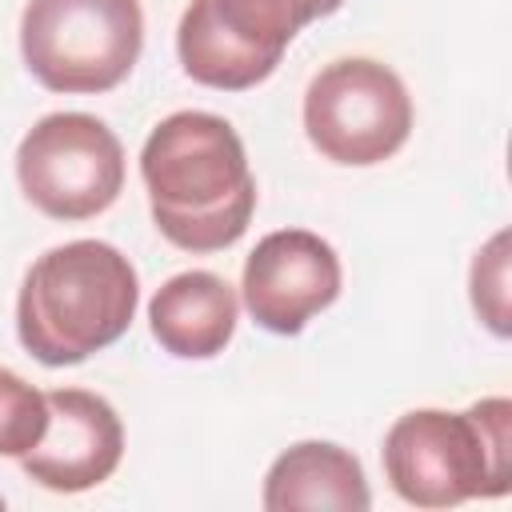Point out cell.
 <instances>
[{"label":"cell","instance_id":"cell-4","mask_svg":"<svg viewBox=\"0 0 512 512\" xmlns=\"http://www.w3.org/2000/svg\"><path fill=\"white\" fill-rule=\"evenodd\" d=\"M140 48V0H28L20 16L24 68L48 92H112L136 68Z\"/></svg>","mask_w":512,"mask_h":512},{"label":"cell","instance_id":"cell-6","mask_svg":"<svg viewBox=\"0 0 512 512\" xmlns=\"http://www.w3.org/2000/svg\"><path fill=\"white\" fill-rule=\"evenodd\" d=\"M304 132L332 164H384L412 132V96L388 64L340 56L324 64L304 92Z\"/></svg>","mask_w":512,"mask_h":512},{"label":"cell","instance_id":"cell-12","mask_svg":"<svg viewBox=\"0 0 512 512\" xmlns=\"http://www.w3.org/2000/svg\"><path fill=\"white\" fill-rule=\"evenodd\" d=\"M48 428V396L0 364V456H28Z\"/></svg>","mask_w":512,"mask_h":512},{"label":"cell","instance_id":"cell-13","mask_svg":"<svg viewBox=\"0 0 512 512\" xmlns=\"http://www.w3.org/2000/svg\"><path fill=\"white\" fill-rule=\"evenodd\" d=\"M472 308L488 324L492 336H508V232L500 228L472 260Z\"/></svg>","mask_w":512,"mask_h":512},{"label":"cell","instance_id":"cell-9","mask_svg":"<svg viewBox=\"0 0 512 512\" xmlns=\"http://www.w3.org/2000/svg\"><path fill=\"white\" fill-rule=\"evenodd\" d=\"M48 396V428L20 456L28 480L48 492H88L104 484L124 456V424L116 408L88 388H56Z\"/></svg>","mask_w":512,"mask_h":512},{"label":"cell","instance_id":"cell-1","mask_svg":"<svg viewBox=\"0 0 512 512\" xmlns=\"http://www.w3.org/2000/svg\"><path fill=\"white\" fill-rule=\"evenodd\" d=\"M140 176L160 236L184 252H220L248 232L256 212V180L244 140L224 116L172 112L144 148Z\"/></svg>","mask_w":512,"mask_h":512},{"label":"cell","instance_id":"cell-8","mask_svg":"<svg viewBox=\"0 0 512 512\" xmlns=\"http://www.w3.org/2000/svg\"><path fill=\"white\" fill-rule=\"evenodd\" d=\"M340 256L308 228L268 232L244 260L240 292L248 316L276 336H296L340 296Z\"/></svg>","mask_w":512,"mask_h":512},{"label":"cell","instance_id":"cell-2","mask_svg":"<svg viewBox=\"0 0 512 512\" xmlns=\"http://www.w3.org/2000/svg\"><path fill=\"white\" fill-rule=\"evenodd\" d=\"M140 304L132 260L108 240H68L24 272L16 336L48 368L80 364L116 344Z\"/></svg>","mask_w":512,"mask_h":512},{"label":"cell","instance_id":"cell-5","mask_svg":"<svg viewBox=\"0 0 512 512\" xmlns=\"http://www.w3.org/2000/svg\"><path fill=\"white\" fill-rule=\"evenodd\" d=\"M344 0H192L176 28L184 72L220 92L268 80L284 48Z\"/></svg>","mask_w":512,"mask_h":512},{"label":"cell","instance_id":"cell-10","mask_svg":"<svg viewBox=\"0 0 512 512\" xmlns=\"http://www.w3.org/2000/svg\"><path fill=\"white\" fill-rule=\"evenodd\" d=\"M240 320V300L232 284L216 272L192 268L172 276L148 300L152 340L176 360H212L228 348Z\"/></svg>","mask_w":512,"mask_h":512},{"label":"cell","instance_id":"cell-14","mask_svg":"<svg viewBox=\"0 0 512 512\" xmlns=\"http://www.w3.org/2000/svg\"><path fill=\"white\" fill-rule=\"evenodd\" d=\"M0 508H4V496H0Z\"/></svg>","mask_w":512,"mask_h":512},{"label":"cell","instance_id":"cell-7","mask_svg":"<svg viewBox=\"0 0 512 512\" xmlns=\"http://www.w3.org/2000/svg\"><path fill=\"white\" fill-rule=\"evenodd\" d=\"M24 200L52 220H92L124 188V148L116 132L88 112L40 116L16 148Z\"/></svg>","mask_w":512,"mask_h":512},{"label":"cell","instance_id":"cell-11","mask_svg":"<svg viewBox=\"0 0 512 512\" xmlns=\"http://www.w3.org/2000/svg\"><path fill=\"white\" fill-rule=\"evenodd\" d=\"M260 504L268 512H300V508L364 512L372 508V492L360 460L348 448L328 440H300L272 460Z\"/></svg>","mask_w":512,"mask_h":512},{"label":"cell","instance_id":"cell-3","mask_svg":"<svg viewBox=\"0 0 512 512\" xmlns=\"http://www.w3.org/2000/svg\"><path fill=\"white\" fill-rule=\"evenodd\" d=\"M384 476L404 504L456 508L512 488V404L476 400L468 412L412 408L396 416L380 448Z\"/></svg>","mask_w":512,"mask_h":512}]
</instances>
